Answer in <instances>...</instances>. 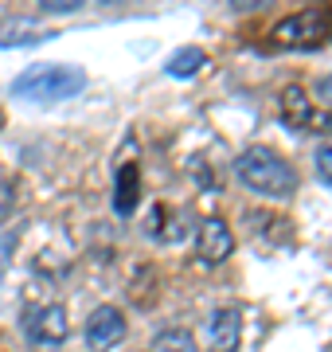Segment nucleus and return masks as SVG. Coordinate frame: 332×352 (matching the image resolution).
<instances>
[{"instance_id": "obj_1", "label": "nucleus", "mask_w": 332, "mask_h": 352, "mask_svg": "<svg viewBox=\"0 0 332 352\" xmlns=\"http://www.w3.org/2000/svg\"><path fill=\"white\" fill-rule=\"evenodd\" d=\"M235 173L243 180L250 192L258 196H266V200H289L297 192V173L294 164L285 161L278 149H270V145H250V149L239 153V161H235Z\"/></svg>"}, {"instance_id": "obj_8", "label": "nucleus", "mask_w": 332, "mask_h": 352, "mask_svg": "<svg viewBox=\"0 0 332 352\" xmlns=\"http://www.w3.org/2000/svg\"><path fill=\"white\" fill-rule=\"evenodd\" d=\"M195 251H200V258H204L207 266H215V263H223V258H230V251H235V235H230V227L223 223L219 215H211V219H204V223H200Z\"/></svg>"}, {"instance_id": "obj_3", "label": "nucleus", "mask_w": 332, "mask_h": 352, "mask_svg": "<svg viewBox=\"0 0 332 352\" xmlns=\"http://www.w3.org/2000/svg\"><path fill=\"white\" fill-rule=\"evenodd\" d=\"M329 36H332V8L313 4V8H301V12L278 20L274 32H270V43L274 47H320Z\"/></svg>"}, {"instance_id": "obj_2", "label": "nucleus", "mask_w": 332, "mask_h": 352, "mask_svg": "<svg viewBox=\"0 0 332 352\" xmlns=\"http://www.w3.org/2000/svg\"><path fill=\"white\" fill-rule=\"evenodd\" d=\"M86 90V71L75 63H36L12 78V94L27 102H67Z\"/></svg>"}, {"instance_id": "obj_12", "label": "nucleus", "mask_w": 332, "mask_h": 352, "mask_svg": "<svg viewBox=\"0 0 332 352\" xmlns=\"http://www.w3.org/2000/svg\"><path fill=\"white\" fill-rule=\"evenodd\" d=\"M153 352H195V340L184 329H165L153 337Z\"/></svg>"}, {"instance_id": "obj_5", "label": "nucleus", "mask_w": 332, "mask_h": 352, "mask_svg": "<svg viewBox=\"0 0 332 352\" xmlns=\"http://www.w3.org/2000/svg\"><path fill=\"white\" fill-rule=\"evenodd\" d=\"M71 333V321H67V309L59 302H43L24 309V337L36 344V349H59Z\"/></svg>"}, {"instance_id": "obj_10", "label": "nucleus", "mask_w": 332, "mask_h": 352, "mask_svg": "<svg viewBox=\"0 0 332 352\" xmlns=\"http://www.w3.org/2000/svg\"><path fill=\"white\" fill-rule=\"evenodd\" d=\"M39 39H47V32H36V24L24 16L0 20V47H24V43H39Z\"/></svg>"}, {"instance_id": "obj_9", "label": "nucleus", "mask_w": 332, "mask_h": 352, "mask_svg": "<svg viewBox=\"0 0 332 352\" xmlns=\"http://www.w3.org/2000/svg\"><path fill=\"white\" fill-rule=\"evenodd\" d=\"M141 200V168L137 161L117 164V180H114V212L117 215H133Z\"/></svg>"}, {"instance_id": "obj_16", "label": "nucleus", "mask_w": 332, "mask_h": 352, "mask_svg": "<svg viewBox=\"0 0 332 352\" xmlns=\"http://www.w3.org/2000/svg\"><path fill=\"white\" fill-rule=\"evenodd\" d=\"M0 126H4V113H0Z\"/></svg>"}, {"instance_id": "obj_13", "label": "nucleus", "mask_w": 332, "mask_h": 352, "mask_svg": "<svg viewBox=\"0 0 332 352\" xmlns=\"http://www.w3.org/2000/svg\"><path fill=\"white\" fill-rule=\"evenodd\" d=\"M313 164H317V176L324 180V184H332V145H324V149H317V157H313Z\"/></svg>"}, {"instance_id": "obj_15", "label": "nucleus", "mask_w": 332, "mask_h": 352, "mask_svg": "<svg viewBox=\"0 0 332 352\" xmlns=\"http://www.w3.org/2000/svg\"><path fill=\"white\" fill-rule=\"evenodd\" d=\"M317 98L329 106V113H332V75H320L317 78Z\"/></svg>"}, {"instance_id": "obj_4", "label": "nucleus", "mask_w": 332, "mask_h": 352, "mask_svg": "<svg viewBox=\"0 0 332 352\" xmlns=\"http://www.w3.org/2000/svg\"><path fill=\"white\" fill-rule=\"evenodd\" d=\"M278 113L285 122V129H294V133H332V113L320 110L317 102L309 98V90L297 87V82H289L281 90Z\"/></svg>"}, {"instance_id": "obj_7", "label": "nucleus", "mask_w": 332, "mask_h": 352, "mask_svg": "<svg viewBox=\"0 0 332 352\" xmlns=\"http://www.w3.org/2000/svg\"><path fill=\"white\" fill-rule=\"evenodd\" d=\"M207 352H239V340H243V314L239 309H215V314L207 317Z\"/></svg>"}, {"instance_id": "obj_14", "label": "nucleus", "mask_w": 332, "mask_h": 352, "mask_svg": "<svg viewBox=\"0 0 332 352\" xmlns=\"http://www.w3.org/2000/svg\"><path fill=\"white\" fill-rule=\"evenodd\" d=\"M82 0H39V12H78Z\"/></svg>"}, {"instance_id": "obj_11", "label": "nucleus", "mask_w": 332, "mask_h": 352, "mask_svg": "<svg viewBox=\"0 0 332 352\" xmlns=\"http://www.w3.org/2000/svg\"><path fill=\"white\" fill-rule=\"evenodd\" d=\"M200 67H207V51L192 43V47H180L176 55L165 63V71L172 78H192V75H200Z\"/></svg>"}, {"instance_id": "obj_6", "label": "nucleus", "mask_w": 332, "mask_h": 352, "mask_svg": "<svg viewBox=\"0 0 332 352\" xmlns=\"http://www.w3.org/2000/svg\"><path fill=\"white\" fill-rule=\"evenodd\" d=\"M129 325H126V314L117 305H98L94 314L86 317V344L90 352H110L126 340Z\"/></svg>"}]
</instances>
